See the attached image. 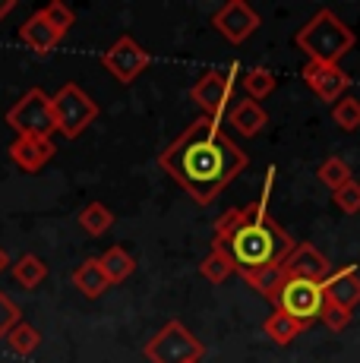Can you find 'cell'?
<instances>
[{
  "instance_id": "cell-1",
  "label": "cell",
  "mask_w": 360,
  "mask_h": 363,
  "mask_svg": "<svg viewBox=\"0 0 360 363\" xmlns=\"http://www.w3.org/2000/svg\"><path fill=\"white\" fill-rule=\"evenodd\" d=\"M168 177L190 193L193 202L209 206L247 167V152L221 130V121L199 117L158 155Z\"/></svg>"
},
{
  "instance_id": "cell-2",
  "label": "cell",
  "mask_w": 360,
  "mask_h": 363,
  "mask_svg": "<svg viewBox=\"0 0 360 363\" xmlns=\"http://www.w3.org/2000/svg\"><path fill=\"white\" fill-rule=\"evenodd\" d=\"M272 180H275V167H269L259 199L244 208H227L215 221V240L231 253L234 269L240 275L253 269H266V265H285L291 250L297 247L291 240V234L269 215Z\"/></svg>"
},
{
  "instance_id": "cell-3",
  "label": "cell",
  "mask_w": 360,
  "mask_h": 363,
  "mask_svg": "<svg viewBox=\"0 0 360 363\" xmlns=\"http://www.w3.org/2000/svg\"><path fill=\"white\" fill-rule=\"evenodd\" d=\"M294 45L307 54V60L338 64L357 45V38L332 10H316V16L294 35Z\"/></svg>"
},
{
  "instance_id": "cell-4",
  "label": "cell",
  "mask_w": 360,
  "mask_h": 363,
  "mask_svg": "<svg viewBox=\"0 0 360 363\" xmlns=\"http://www.w3.org/2000/svg\"><path fill=\"white\" fill-rule=\"evenodd\" d=\"M51 111H54L57 133H64L67 139H76L99 117V104L92 101V95H89L86 89L76 86V82H67V86L57 89V95L51 99Z\"/></svg>"
},
{
  "instance_id": "cell-5",
  "label": "cell",
  "mask_w": 360,
  "mask_h": 363,
  "mask_svg": "<svg viewBox=\"0 0 360 363\" xmlns=\"http://www.w3.org/2000/svg\"><path fill=\"white\" fill-rule=\"evenodd\" d=\"M6 123L16 130V136H35V139H51L57 123H54L51 99L41 89H29L10 111H6Z\"/></svg>"
},
{
  "instance_id": "cell-6",
  "label": "cell",
  "mask_w": 360,
  "mask_h": 363,
  "mask_svg": "<svg viewBox=\"0 0 360 363\" xmlns=\"http://www.w3.org/2000/svg\"><path fill=\"white\" fill-rule=\"evenodd\" d=\"M203 345L199 338L186 329L184 323H168L155 338L145 345V357L149 363H199L203 357Z\"/></svg>"
},
{
  "instance_id": "cell-7",
  "label": "cell",
  "mask_w": 360,
  "mask_h": 363,
  "mask_svg": "<svg viewBox=\"0 0 360 363\" xmlns=\"http://www.w3.org/2000/svg\"><path fill=\"white\" fill-rule=\"evenodd\" d=\"M272 303H275V310L288 313L291 319H297V323L307 329L310 323L320 319V310L325 303L322 284L320 281H307V278H288L285 288H281V294L275 297Z\"/></svg>"
},
{
  "instance_id": "cell-8",
  "label": "cell",
  "mask_w": 360,
  "mask_h": 363,
  "mask_svg": "<svg viewBox=\"0 0 360 363\" xmlns=\"http://www.w3.org/2000/svg\"><path fill=\"white\" fill-rule=\"evenodd\" d=\"M237 67H231V73H221V69H209L203 73L190 89V99L196 101V108L203 111V117H212V121H221V114L227 111V104L234 101V89H237V79H234Z\"/></svg>"
},
{
  "instance_id": "cell-9",
  "label": "cell",
  "mask_w": 360,
  "mask_h": 363,
  "mask_svg": "<svg viewBox=\"0 0 360 363\" xmlns=\"http://www.w3.org/2000/svg\"><path fill=\"white\" fill-rule=\"evenodd\" d=\"M101 64H105V69L114 76L117 82L130 86V82H133L136 76H140L142 69L152 64V54L145 51V48L136 38H130V35H120V38H117L114 45L105 51Z\"/></svg>"
},
{
  "instance_id": "cell-10",
  "label": "cell",
  "mask_w": 360,
  "mask_h": 363,
  "mask_svg": "<svg viewBox=\"0 0 360 363\" xmlns=\"http://www.w3.org/2000/svg\"><path fill=\"white\" fill-rule=\"evenodd\" d=\"M212 26H215V32L225 41L244 45V41L262 26V19L247 0H227L225 6H218L215 16H212Z\"/></svg>"
},
{
  "instance_id": "cell-11",
  "label": "cell",
  "mask_w": 360,
  "mask_h": 363,
  "mask_svg": "<svg viewBox=\"0 0 360 363\" xmlns=\"http://www.w3.org/2000/svg\"><path fill=\"white\" fill-rule=\"evenodd\" d=\"M303 82L329 104L344 99L351 89V76L344 73L342 67L338 64H316V60H307V67H303Z\"/></svg>"
},
{
  "instance_id": "cell-12",
  "label": "cell",
  "mask_w": 360,
  "mask_h": 363,
  "mask_svg": "<svg viewBox=\"0 0 360 363\" xmlns=\"http://www.w3.org/2000/svg\"><path fill=\"white\" fill-rule=\"evenodd\" d=\"M281 269H285V278H307V281H320V284L332 275L329 259H325L313 243H297Z\"/></svg>"
},
{
  "instance_id": "cell-13",
  "label": "cell",
  "mask_w": 360,
  "mask_h": 363,
  "mask_svg": "<svg viewBox=\"0 0 360 363\" xmlns=\"http://www.w3.org/2000/svg\"><path fill=\"white\" fill-rule=\"evenodd\" d=\"M322 297L329 303H338L344 310H354L360 306V272L357 265H344V269L332 272L322 281Z\"/></svg>"
},
{
  "instance_id": "cell-14",
  "label": "cell",
  "mask_w": 360,
  "mask_h": 363,
  "mask_svg": "<svg viewBox=\"0 0 360 363\" xmlns=\"http://www.w3.org/2000/svg\"><path fill=\"white\" fill-rule=\"evenodd\" d=\"M54 143L51 139H35V136H16L10 143V158H13V164L19 167V171H29V174H35L41 171L47 162L54 158Z\"/></svg>"
},
{
  "instance_id": "cell-15",
  "label": "cell",
  "mask_w": 360,
  "mask_h": 363,
  "mask_svg": "<svg viewBox=\"0 0 360 363\" xmlns=\"http://www.w3.org/2000/svg\"><path fill=\"white\" fill-rule=\"evenodd\" d=\"M19 38H23L35 54H51L54 48L60 45L57 29H54L51 23H47V16H45L41 10H38V13H32V16L26 19L23 26H19Z\"/></svg>"
},
{
  "instance_id": "cell-16",
  "label": "cell",
  "mask_w": 360,
  "mask_h": 363,
  "mask_svg": "<svg viewBox=\"0 0 360 363\" xmlns=\"http://www.w3.org/2000/svg\"><path fill=\"white\" fill-rule=\"evenodd\" d=\"M227 121H231V127L240 133V136H256V133H262L266 130V123H269V114L262 111V104L259 101H250V99H244V101H237L231 108V114H227Z\"/></svg>"
},
{
  "instance_id": "cell-17",
  "label": "cell",
  "mask_w": 360,
  "mask_h": 363,
  "mask_svg": "<svg viewBox=\"0 0 360 363\" xmlns=\"http://www.w3.org/2000/svg\"><path fill=\"white\" fill-rule=\"evenodd\" d=\"M99 265H101V275L108 278L111 288H114V284H123L136 272V259L120 247V243H117V247H108L105 253L99 256Z\"/></svg>"
},
{
  "instance_id": "cell-18",
  "label": "cell",
  "mask_w": 360,
  "mask_h": 363,
  "mask_svg": "<svg viewBox=\"0 0 360 363\" xmlns=\"http://www.w3.org/2000/svg\"><path fill=\"white\" fill-rule=\"evenodd\" d=\"M244 281L247 288H253L256 294L275 300L281 294V288H285V269L281 265H266V269H253V272H244Z\"/></svg>"
},
{
  "instance_id": "cell-19",
  "label": "cell",
  "mask_w": 360,
  "mask_h": 363,
  "mask_svg": "<svg viewBox=\"0 0 360 363\" xmlns=\"http://www.w3.org/2000/svg\"><path fill=\"white\" fill-rule=\"evenodd\" d=\"M199 272H203L206 281H212V284H225L237 269H234L231 253H227V250L221 247L218 240H212V253L206 256L203 262H199Z\"/></svg>"
},
{
  "instance_id": "cell-20",
  "label": "cell",
  "mask_w": 360,
  "mask_h": 363,
  "mask_svg": "<svg viewBox=\"0 0 360 363\" xmlns=\"http://www.w3.org/2000/svg\"><path fill=\"white\" fill-rule=\"evenodd\" d=\"M73 284H76V288H79L86 297H101V294H105V291L111 288L108 278L101 275L99 259H86V262H79V269L73 272Z\"/></svg>"
},
{
  "instance_id": "cell-21",
  "label": "cell",
  "mask_w": 360,
  "mask_h": 363,
  "mask_svg": "<svg viewBox=\"0 0 360 363\" xmlns=\"http://www.w3.org/2000/svg\"><path fill=\"white\" fill-rule=\"evenodd\" d=\"M262 332L269 335V341H275V345H291V341L297 338V335L303 332V325L297 323V319H291L288 313H281V310H275L272 316L266 319V323H262Z\"/></svg>"
},
{
  "instance_id": "cell-22",
  "label": "cell",
  "mask_w": 360,
  "mask_h": 363,
  "mask_svg": "<svg viewBox=\"0 0 360 363\" xmlns=\"http://www.w3.org/2000/svg\"><path fill=\"white\" fill-rule=\"evenodd\" d=\"M13 278H16V284H19V288H26V291H35L38 284L47 278V269H45V262H41L38 256L26 253L23 259H16V262H13Z\"/></svg>"
},
{
  "instance_id": "cell-23",
  "label": "cell",
  "mask_w": 360,
  "mask_h": 363,
  "mask_svg": "<svg viewBox=\"0 0 360 363\" xmlns=\"http://www.w3.org/2000/svg\"><path fill=\"white\" fill-rule=\"evenodd\" d=\"M240 86H244L247 99L250 101H262L266 95L275 92V73L266 67H253L244 73V79H240Z\"/></svg>"
},
{
  "instance_id": "cell-24",
  "label": "cell",
  "mask_w": 360,
  "mask_h": 363,
  "mask_svg": "<svg viewBox=\"0 0 360 363\" xmlns=\"http://www.w3.org/2000/svg\"><path fill=\"white\" fill-rule=\"evenodd\" d=\"M79 228H86L89 237H101L114 228V215H111V208H105L101 202H89L79 212Z\"/></svg>"
},
{
  "instance_id": "cell-25",
  "label": "cell",
  "mask_w": 360,
  "mask_h": 363,
  "mask_svg": "<svg viewBox=\"0 0 360 363\" xmlns=\"http://www.w3.org/2000/svg\"><path fill=\"white\" fill-rule=\"evenodd\" d=\"M316 177H320V184L325 186V190H332V193L342 190L348 180H354V177H351L348 162H344V158H338V155L325 158V162L320 164V174H316Z\"/></svg>"
},
{
  "instance_id": "cell-26",
  "label": "cell",
  "mask_w": 360,
  "mask_h": 363,
  "mask_svg": "<svg viewBox=\"0 0 360 363\" xmlns=\"http://www.w3.org/2000/svg\"><path fill=\"white\" fill-rule=\"evenodd\" d=\"M332 121L344 133H354L360 127V99L357 95H344V99H338L332 104Z\"/></svg>"
},
{
  "instance_id": "cell-27",
  "label": "cell",
  "mask_w": 360,
  "mask_h": 363,
  "mask_svg": "<svg viewBox=\"0 0 360 363\" xmlns=\"http://www.w3.org/2000/svg\"><path fill=\"white\" fill-rule=\"evenodd\" d=\"M38 341H41V332L32 323H19L16 329L6 335V345H10L16 354H32L38 347Z\"/></svg>"
},
{
  "instance_id": "cell-28",
  "label": "cell",
  "mask_w": 360,
  "mask_h": 363,
  "mask_svg": "<svg viewBox=\"0 0 360 363\" xmlns=\"http://www.w3.org/2000/svg\"><path fill=\"white\" fill-rule=\"evenodd\" d=\"M41 13H45V16H47V23H51L54 29H57L60 38H64V35L73 29V10H70V6H67V4H60V0H51V4H47Z\"/></svg>"
},
{
  "instance_id": "cell-29",
  "label": "cell",
  "mask_w": 360,
  "mask_h": 363,
  "mask_svg": "<svg viewBox=\"0 0 360 363\" xmlns=\"http://www.w3.org/2000/svg\"><path fill=\"white\" fill-rule=\"evenodd\" d=\"M320 323L329 332H344V329H348V323H351V310H344V306L329 303V300H325L322 310H320Z\"/></svg>"
},
{
  "instance_id": "cell-30",
  "label": "cell",
  "mask_w": 360,
  "mask_h": 363,
  "mask_svg": "<svg viewBox=\"0 0 360 363\" xmlns=\"http://www.w3.org/2000/svg\"><path fill=\"white\" fill-rule=\"evenodd\" d=\"M19 323H23V313H19V306L13 303V300L6 297L4 291H0V338H6V335L16 329Z\"/></svg>"
},
{
  "instance_id": "cell-31",
  "label": "cell",
  "mask_w": 360,
  "mask_h": 363,
  "mask_svg": "<svg viewBox=\"0 0 360 363\" xmlns=\"http://www.w3.org/2000/svg\"><path fill=\"white\" fill-rule=\"evenodd\" d=\"M332 196H335V202H338V208H342V212H348V215L360 212V184H357V180H348V184H344L342 190H335Z\"/></svg>"
},
{
  "instance_id": "cell-32",
  "label": "cell",
  "mask_w": 360,
  "mask_h": 363,
  "mask_svg": "<svg viewBox=\"0 0 360 363\" xmlns=\"http://www.w3.org/2000/svg\"><path fill=\"white\" fill-rule=\"evenodd\" d=\"M13 10H16V0H0V23H4Z\"/></svg>"
},
{
  "instance_id": "cell-33",
  "label": "cell",
  "mask_w": 360,
  "mask_h": 363,
  "mask_svg": "<svg viewBox=\"0 0 360 363\" xmlns=\"http://www.w3.org/2000/svg\"><path fill=\"white\" fill-rule=\"evenodd\" d=\"M6 269H10V253H6V250L0 247V275H4Z\"/></svg>"
}]
</instances>
